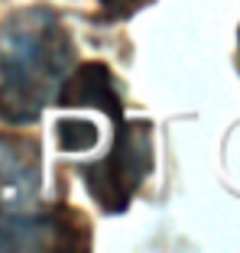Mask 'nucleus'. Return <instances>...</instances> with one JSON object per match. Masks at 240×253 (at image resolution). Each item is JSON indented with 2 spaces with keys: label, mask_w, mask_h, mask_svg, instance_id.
Masks as SVG:
<instances>
[{
  "label": "nucleus",
  "mask_w": 240,
  "mask_h": 253,
  "mask_svg": "<svg viewBox=\"0 0 240 253\" xmlns=\"http://www.w3.org/2000/svg\"><path fill=\"white\" fill-rule=\"evenodd\" d=\"M153 124L150 120H114V143L104 159L81 163V175L88 195L104 214H123L140 185L153 175Z\"/></svg>",
  "instance_id": "nucleus-2"
},
{
  "label": "nucleus",
  "mask_w": 240,
  "mask_h": 253,
  "mask_svg": "<svg viewBox=\"0 0 240 253\" xmlns=\"http://www.w3.org/2000/svg\"><path fill=\"white\" fill-rule=\"evenodd\" d=\"M91 227L72 208L0 211V250H88Z\"/></svg>",
  "instance_id": "nucleus-3"
},
{
  "label": "nucleus",
  "mask_w": 240,
  "mask_h": 253,
  "mask_svg": "<svg viewBox=\"0 0 240 253\" xmlns=\"http://www.w3.org/2000/svg\"><path fill=\"white\" fill-rule=\"evenodd\" d=\"M39 195V143L33 136L0 133V211L36 205Z\"/></svg>",
  "instance_id": "nucleus-4"
},
{
  "label": "nucleus",
  "mask_w": 240,
  "mask_h": 253,
  "mask_svg": "<svg viewBox=\"0 0 240 253\" xmlns=\"http://www.w3.org/2000/svg\"><path fill=\"white\" fill-rule=\"evenodd\" d=\"M75 68V39L49 7H23L0 20V120L36 124Z\"/></svg>",
  "instance_id": "nucleus-1"
},
{
  "label": "nucleus",
  "mask_w": 240,
  "mask_h": 253,
  "mask_svg": "<svg viewBox=\"0 0 240 253\" xmlns=\"http://www.w3.org/2000/svg\"><path fill=\"white\" fill-rule=\"evenodd\" d=\"M101 10H104V20H127L136 10H143L153 0H98Z\"/></svg>",
  "instance_id": "nucleus-6"
},
{
  "label": "nucleus",
  "mask_w": 240,
  "mask_h": 253,
  "mask_svg": "<svg viewBox=\"0 0 240 253\" xmlns=\"http://www.w3.org/2000/svg\"><path fill=\"white\" fill-rule=\"evenodd\" d=\"M55 136H59L62 153H88L98 143V126L91 120L62 117V120H55Z\"/></svg>",
  "instance_id": "nucleus-5"
},
{
  "label": "nucleus",
  "mask_w": 240,
  "mask_h": 253,
  "mask_svg": "<svg viewBox=\"0 0 240 253\" xmlns=\"http://www.w3.org/2000/svg\"><path fill=\"white\" fill-rule=\"evenodd\" d=\"M237 65H240V33H237Z\"/></svg>",
  "instance_id": "nucleus-7"
}]
</instances>
